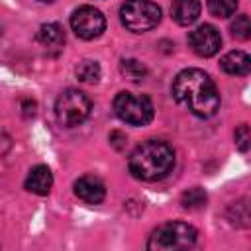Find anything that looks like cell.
I'll list each match as a JSON object with an SVG mask.
<instances>
[{
  "label": "cell",
  "instance_id": "obj_13",
  "mask_svg": "<svg viewBox=\"0 0 251 251\" xmlns=\"http://www.w3.org/2000/svg\"><path fill=\"white\" fill-rule=\"evenodd\" d=\"M220 67L224 73L227 75H235V76H241V75H247L249 69H251V59L245 51H229L222 57L220 61Z\"/></svg>",
  "mask_w": 251,
  "mask_h": 251
},
{
  "label": "cell",
  "instance_id": "obj_5",
  "mask_svg": "<svg viewBox=\"0 0 251 251\" xmlns=\"http://www.w3.org/2000/svg\"><path fill=\"white\" fill-rule=\"evenodd\" d=\"M120 20L126 29L143 33L161 22V8L151 0H126L120 8Z\"/></svg>",
  "mask_w": 251,
  "mask_h": 251
},
{
  "label": "cell",
  "instance_id": "obj_2",
  "mask_svg": "<svg viewBox=\"0 0 251 251\" xmlns=\"http://www.w3.org/2000/svg\"><path fill=\"white\" fill-rule=\"evenodd\" d=\"M173 167H175V149L161 139L143 141L131 151L127 159L129 173L145 182H155L169 176Z\"/></svg>",
  "mask_w": 251,
  "mask_h": 251
},
{
  "label": "cell",
  "instance_id": "obj_3",
  "mask_svg": "<svg viewBox=\"0 0 251 251\" xmlns=\"http://www.w3.org/2000/svg\"><path fill=\"white\" fill-rule=\"evenodd\" d=\"M198 239L196 229L186 222H167L161 224L147 239V249L151 251H182L194 247Z\"/></svg>",
  "mask_w": 251,
  "mask_h": 251
},
{
  "label": "cell",
  "instance_id": "obj_22",
  "mask_svg": "<svg viewBox=\"0 0 251 251\" xmlns=\"http://www.w3.org/2000/svg\"><path fill=\"white\" fill-rule=\"evenodd\" d=\"M39 2H53V0H39Z\"/></svg>",
  "mask_w": 251,
  "mask_h": 251
},
{
  "label": "cell",
  "instance_id": "obj_14",
  "mask_svg": "<svg viewBox=\"0 0 251 251\" xmlns=\"http://www.w3.org/2000/svg\"><path fill=\"white\" fill-rule=\"evenodd\" d=\"M75 73H76V78H78L80 82H98V78H100V75H102L100 65H98L96 61H90V59L80 61V63L76 65Z\"/></svg>",
  "mask_w": 251,
  "mask_h": 251
},
{
  "label": "cell",
  "instance_id": "obj_15",
  "mask_svg": "<svg viewBox=\"0 0 251 251\" xmlns=\"http://www.w3.org/2000/svg\"><path fill=\"white\" fill-rule=\"evenodd\" d=\"M206 200H208V196H206V192H204L200 186L188 188V190L182 192V196H180V204H182V208H186V210H200V208L206 206Z\"/></svg>",
  "mask_w": 251,
  "mask_h": 251
},
{
  "label": "cell",
  "instance_id": "obj_11",
  "mask_svg": "<svg viewBox=\"0 0 251 251\" xmlns=\"http://www.w3.org/2000/svg\"><path fill=\"white\" fill-rule=\"evenodd\" d=\"M37 41L41 47H45L47 51L51 53H59L65 45V31L59 24L51 22V24H43L39 29H37Z\"/></svg>",
  "mask_w": 251,
  "mask_h": 251
},
{
  "label": "cell",
  "instance_id": "obj_8",
  "mask_svg": "<svg viewBox=\"0 0 251 251\" xmlns=\"http://www.w3.org/2000/svg\"><path fill=\"white\" fill-rule=\"evenodd\" d=\"M188 45L198 57H212L222 47V35L214 25L202 24L188 33Z\"/></svg>",
  "mask_w": 251,
  "mask_h": 251
},
{
  "label": "cell",
  "instance_id": "obj_19",
  "mask_svg": "<svg viewBox=\"0 0 251 251\" xmlns=\"http://www.w3.org/2000/svg\"><path fill=\"white\" fill-rule=\"evenodd\" d=\"M229 29H231L233 37H237V39H249L251 37V22H249V18L245 14L235 16V20L231 22Z\"/></svg>",
  "mask_w": 251,
  "mask_h": 251
},
{
  "label": "cell",
  "instance_id": "obj_6",
  "mask_svg": "<svg viewBox=\"0 0 251 251\" xmlns=\"http://www.w3.org/2000/svg\"><path fill=\"white\" fill-rule=\"evenodd\" d=\"M153 102L145 94L122 90L114 98V112L127 126H147L153 120Z\"/></svg>",
  "mask_w": 251,
  "mask_h": 251
},
{
  "label": "cell",
  "instance_id": "obj_9",
  "mask_svg": "<svg viewBox=\"0 0 251 251\" xmlns=\"http://www.w3.org/2000/svg\"><path fill=\"white\" fill-rule=\"evenodd\" d=\"M75 194L86 202V204H102L106 198V186L104 182L94 175H84L75 182Z\"/></svg>",
  "mask_w": 251,
  "mask_h": 251
},
{
  "label": "cell",
  "instance_id": "obj_1",
  "mask_svg": "<svg viewBox=\"0 0 251 251\" xmlns=\"http://www.w3.org/2000/svg\"><path fill=\"white\" fill-rule=\"evenodd\" d=\"M171 92L178 104L198 118H212L220 108V92L210 75L200 69L180 71L173 80Z\"/></svg>",
  "mask_w": 251,
  "mask_h": 251
},
{
  "label": "cell",
  "instance_id": "obj_21",
  "mask_svg": "<svg viewBox=\"0 0 251 251\" xmlns=\"http://www.w3.org/2000/svg\"><path fill=\"white\" fill-rule=\"evenodd\" d=\"M10 147H12V137H10L8 131L0 126V159L6 157V153L10 151Z\"/></svg>",
  "mask_w": 251,
  "mask_h": 251
},
{
  "label": "cell",
  "instance_id": "obj_4",
  "mask_svg": "<svg viewBox=\"0 0 251 251\" xmlns=\"http://www.w3.org/2000/svg\"><path fill=\"white\" fill-rule=\"evenodd\" d=\"M92 110V102L90 98L76 88H67L63 90L57 100H55V116L57 122L65 127H75L80 126Z\"/></svg>",
  "mask_w": 251,
  "mask_h": 251
},
{
  "label": "cell",
  "instance_id": "obj_20",
  "mask_svg": "<svg viewBox=\"0 0 251 251\" xmlns=\"http://www.w3.org/2000/svg\"><path fill=\"white\" fill-rule=\"evenodd\" d=\"M233 137H235L237 149H239L241 153H247V151H249V145H251V131H249V126H247V124H241V126L235 129Z\"/></svg>",
  "mask_w": 251,
  "mask_h": 251
},
{
  "label": "cell",
  "instance_id": "obj_18",
  "mask_svg": "<svg viewBox=\"0 0 251 251\" xmlns=\"http://www.w3.org/2000/svg\"><path fill=\"white\" fill-rule=\"evenodd\" d=\"M122 73H124L127 78H131V80H141V78L147 75V69H145V65H143L141 61H137V59H124V61H122Z\"/></svg>",
  "mask_w": 251,
  "mask_h": 251
},
{
  "label": "cell",
  "instance_id": "obj_10",
  "mask_svg": "<svg viewBox=\"0 0 251 251\" xmlns=\"http://www.w3.org/2000/svg\"><path fill=\"white\" fill-rule=\"evenodd\" d=\"M24 186H25V190H29L33 194H39V196L49 194V190L53 186V175H51L49 167L47 165H35L27 173Z\"/></svg>",
  "mask_w": 251,
  "mask_h": 251
},
{
  "label": "cell",
  "instance_id": "obj_7",
  "mask_svg": "<svg viewBox=\"0 0 251 251\" xmlns=\"http://www.w3.org/2000/svg\"><path fill=\"white\" fill-rule=\"evenodd\" d=\"M71 27L76 37L90 41L102 35L106 29V18L94 6H80L71 14Z\"/></svg>",
  "mask_w": 251,
  "mask_h": 251
},
{
  "label": "cell",
  "instance_id": "obj_17",
  "mask_svg": "<svg viewBox=\"0 0 251 251\" xmlns=\"http://www.w3.org/2000/svg\"><path fill=\"white\" fill-rule=\"evenodd\" d=\"M229 220L231 224L239 226V227H247L249 226V206L247 200H239L229 208Z\"/></svg>",
  "mask_w": 251,
  "mask_h": 251
},
{
  "label": "cell",
  "instance_id": "obj_16",
  "mask_svg": "<svg viewBox=\"0 0 251 251\" xmlns=\"http://www.w3.org/2000/svg\"><path fill=\"white\" fill-rule=\"evenodd\" d=\"M208 12L216 18H229L237 10V0H206Z\"/></svg>",
  "mask_w": 251,
  "mask_h": 251
},
{
  "label": "cell",
  "instance_id": "obj_12",
  "mask_svg": "<svg viewBox=\"0 0 251 251\" xmlns=\"http://www.w3.org/2000/svg\"><path fill=\"white\" fill-rule=\"evenodd\" d=\"M200 2L198 0H173L171 16L178 25H192L200 16Z\"/></svg>",
  "mask_w": 251,
  "mask_h": 251
}]
</instances>
